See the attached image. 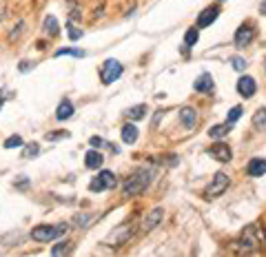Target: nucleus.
Here are the masks:
<instances>
[{
  "label": "nucleus",
  "instance_id": "9",
  "mask_svg": "<svg viewBox=\"0 0 266 257\" xmlns=\"http://www.w3.org/2000/svg\"><path fill=\"white\" fill-rule=\"evenodd\" d=\"M253 38H255V29L249 25V23H244L239 29L235 31V47H239V49H244V47H249L253 42Z\"/></svg>",
  "mask_w": 266,
  "mask_h": 257
},
{
  "label": "nucleus",
  "instance_id": "16",
  "mask_svg": "<svg viewBox=\"0 0 266 257\" xmlns=\"http://www.w3.org/2000/svg\"><path fill=\"white\" fill-rule=\"evenodd\" d=\"M102 162H104V158H102V153L100 151H96V148L86 151V155H84V166L86 168H100L102 166Z\"/></svg>",
  "mask_w": 266,
  "mask_h": 257
},
{
  "label": "nucleus",
  "instance_id": "5",
  "mask_svg": "<svg viewBox=\"0 0 266 257\" xmlns=\"http://www.w3.org/2000/svg\"><path fill=\"white\" fill-rule=\"evenodd\" d=\"M229 184H231L229 175L222 173V171H217L215 175H213V182L206 186V198L213 200V198H217V195H222L226 188H229Z\"/></svg>",
  "mask_w": 266,
  "mask_h": 257
},
{
  "label": "nucleus",
  "instance_id": "34",
  "mask_svg": "<svg viewBox=\"0 0 266 257\" xmlns=\"http://www.w3.org/2000/svg\"><path fill=\"white\" fill-rule=\"evenodd\" d=\"M31 67H33V62H25V60H23V62H20V67H18V69H20V71H29Z\"/></svg>",
  "mask_w": 266,
  "mask_h": 257
},
{
  "label": "nucleus",
  "instance_id": "6",
  "mask_svg": "<svg viewBox=\"0 0 266 257\" xmlns=\"http://www.w3.org/2000/svg\"><path fill=\"white\" fill-rule=\"evenodd\" d=\"M116 184H118V180H116V175H113L111 171H100L98 178L91 180L89 191L100 193V191H106V188H116Z\"/></svg>",
  "mask_w": 266,
  "mask_h": 257
},
{
  "label": "nucleus",
  "instance_id": "22",
  "mask_svg": "<svg viewBox=\"0 0 266 257\" xmlns=\"http://www.w3.org/2000/svg\"><path fill=\"white\" fill-rule=\"evenodd\" d=\"M144 116H146V104H138V106H133V109L129 111V118L131 120H144Z\"/></svg>",
  "mask_w": 266,
  "mask_h": 257
},
{
  "label": "nucleus",
  "instance_id": "30",
  "mask_svg": "<svg viewBox=\"0 0 266 257\" xmlns=\"http://www.w3.org/2000/svg\"><path fill=\"white\" fill-rule=\"evenodd\" d=\"M66 33H69V38H71V40H78L80 36H82V31H78V29H76V25H73L71 20L66 23Z\"/></svg>",
  "mask_w": 266,
  "mask_h": 257
},
{
  "label": "nucleus",
  "instance_id": "19",
  "mask_svg": "<svg viewBox=\"0 0 266 257\" xmlns=\"http://www.w3.org/2000/svg\"><path fill=\"white\" fill-rule=\"evenodd\" d=\"M229 128H231V124L226 122V124H215V126H211L209 128V138H213V140H222L226 133H229Z\"/></svg>",
  "mask_w": 266,
  "mask_h": 257
},
{
  "label": "nucleus",
  "instance_id": "28",
  "mask_svg": "<svg viewBox=\"0 0 266 257\" xmlns=\"http://www.w3.org/2000/svg\"><path fill=\"white\" fill-rule=\"evenodd\" d=\"M71 248H73V244H58L51 248V255H66V253H71Z\"/></svg>",
  "mask_w": 266,
  "mask_h": 257
},
{
  "label": "nucleus",
  "instance_id": "7",
  "mask_svg": "<svg viewBox=\"0 0 266 257\" xmlns=\"http://www.w3.org/2000/svg\"><path fill=\"white\" fill-rule=\"evenodd\" d=\"M136 233V222H124L122 226H118L116 231L109 235V244H124V242L131 240V235Z\"/></svg>",
  "mask_w": 266,
  "mask_h": 257
},
{
  "label": "nucleus",
  "instance_id": "29",
  "mask_svg": "<svg viewBox=\"0 0 266 257\" xmlns=\"http://www.w3.org/2000/svg\"><path fill=\"white\" fill-rule=\"evenodd\" d=\"M18 146H23V138H18V135L5 140V148H18Z\"/></svg>",
  "mask_w": 266,
  "mask_h": 257
},
{
  "label": "nucleus",
  "instance_id": "15",
  "mask_svg": "<svg viewBox=\"0 0 266 257\" xmlns=\"http://www.w3.org/2000/svg\"><path fill=\"white\" fill-rule=\"evenodd\" d=\"M246 173H249L251 178H262V175L266 173V160L253 158V160L249 162V166H246Z\"/></svg>",
  "mask_w": 266,
  "mask_h": 257
},
{
  "label": "nucleus",
  "instance_id": "4",
  "mask_svg": "<svg viewBox=\"0 0 266 257\" xmlns=\"http://www.w3.org/2000/svg\"><path fill=\"white\" fill-rule=\"evenodd\" d=\"M120 76H122V65H120L116 58L104 60V65L100 67V80H102V84H111V82H116V80H118Z\"/></svg>",
  "mask_w": 266,
  "mask_h": 257
},
{
  "label": "nucleus",
  "instance_id": "24",
  "mask_svg": "<svg viewBox=\"0 0 266 257\" xmlns=\"http://www.w3.org/2000/svg\"><path fill=\"white\" fill-rule=\"evenodd\" d=\"M242 113H244V109H242V106H233V109L229 111V116H226V122H229V124H235L237 122V120L239 118H242Z\"/></svg>",
  "mask_w": 266,
  "mask_h": 257
},
{
  "label": "nucleus",
  "instance_id": "17",
  "mask_svg": "<svg viewBox=\"0 0 266 257\" xmlns=\"http://www.w3.org/2000/svg\"><path fill=\"white\" fill-rule=\"evenodd\" d=\"M71 116H73V104L69 102V100H62L56 109V118L58 120H69Z\"/></svg>",
  "mask_w": 266,
  "mask_h": 257
},
{
  "label": "nucleus",
  "instance_id": "13",
  "mask_svg": "<svg viewBox=\"0 0 266 257\" xmlns=\"http://www.w3.org/2000/svg\"><path fill=\"white\" fill-rule=\"evenodd\" d=\"M209 153H211L215 160H219V162H231V158H233L231 146L224 144V142H217V144H213V146L209 148Z\"/></svg>",
  "mask_w": 266,
  "mask_h": 257
},
{
  "label": "nucleus",
  "instance_id": "31",
  "mask_svg": "<svg viewBox=\"0 0 266 257\" xmlns=\"http://www.w3.org/2000/svg\"><path fill=\"white\" fill-rule=\"evenodd\" d=\"M231 65H233V69H235V71L246 69V60L239 58V56H233V58H231Z\"/></svg>",
  "mask_w": 266,
  "mask_h": 257
},
{
  "label": "nucleus",
  "instance_id": "8",
  "mask_svg": "<svg viewBox=\"0 0 266 257\" xmlns=\"http://www.w3.org/2000/svg\"><path fill=\"white\" fill-rule=\"evenodd\" d=\"M162 218H164V208H162V206L153 208V211L144 218L142 226H140V233H151V231H156V228L160 226V222H162Z\"/></svg>",
  "mask_w": 266,
  "mask_h": 257
},
{
  "label": "nucleus",
  "instance_id": "36",
  "mask_svg": "<svg viewBox=\"0 0 266 257\" xmlns=\"http://www.w3.org/2000/svg\"><path fill=\"white\" fill-rule=\"evenodd\" d=\"M262 11H264V13H266V3H264V5H262Z\"/></svg>",
  "mask_w": 266,
  "mask_h": 257
},
{
  "label": "nucleus",
  "instance_id": "21",
  "mask_svg": "<svg viewBox=\"0 0 266 257\" xmlns=\"http://www.w3.org/2000/svg\"><path fill=\"white\" fill-rule=\"evenodd\" d=\"M253 126L259 128V131H262V128H266V109H264V106L255 111V116H253Z\"/></svg>",
  "mask_w": 266,
  "mask_h": 257
},
{
  "label": "nucleus",
  "instance_id": "2",
  "mask_svg": "<svg viewBox=\"0 0 266 257\" xmlns=\"http://www.w3.org/2000/svg\"><path fill=\"white\" fill-rule=\"evenodd\" d=\"M66 233V224H58V226H49V224H40L36 228H31L29 238L38 244H45V242H53L58 238H62Z\"/></svg>",
  "mask_w": 266,
  "mask_h": 257
},
{
  "label": "nucleus",
  "instance_id": "37",
  "mask_svg": "<svg viewBox=\"0 0 266 257\" xmlns=\"http://www.w3.org/2000/svg\"><path fill=\"white\" fill-rule=\"evenodd\" d=\"M264 240H266V228H264Z\"/></svg>",
  "mask_w": 266,
  "mask_h": 257
},
{
  "label": "nucleus",
  "instance_id": "35",
  "mask_svg": "<svg viewBox=\"0 0 266 257\" xmlns=\"http://www.w3.org/2000/svg\"><path fill=\"white\" fill-rule=\"evenodd\" d=\"M104 144V140H100V138H91V146H102Z\"/></svg>",
  "mask_w": 266,
  "mask_h": 257
},
{
  "label": "nucleus",
  "instance_id": "33",
  "mask_svg": "<svg viewBox=\"0 0 266 257\" xmlns=\"http://www.w3.org/2000/svg\"><path fill=\"white\" fill-rule=\"evenodd\" d=\"M89 220H91V215H76V220H73V222H78L76 226H86L84 222H89Z\"/></svg>",
  "mask_w": 266,
  "mask_h": 257
},
{
  "label": "nucleus",
  "instance_id": "10",
  "mask_svg": "<svg viewBox=\"0 0 266 257\" xmlns=\"http://www.w3.org/2000/svg\"><path fill=\"white\" fill-rule=\"evenodd\" d=\"M217 16H219V7L217 5H211V7H206V9L199 13L197 16V29H202V27H209V25H213L217 20Z\"/></svg>",
  "mask_w": 266,
  "mask_h": 257
},
{
  "label": "nucleus",
  "instance_id": "18",
  "mask_svg": "<svg viewBox=\"0 0 266 257\" xmlns=\"http://www.w3.org/2000/svg\"><path fill=\"white\" fill-rule=\"evenodd\" d=\"M138 140V128L133 124H124L122 126V142L124 144H133Z\"/></svg>",
  "mask_w": 266,
  "mask_h": 257
},
{
  "label": "nucleus",
  "instance_id": "3",
  "mask_svg": "<svg viewBox=\"0 0 266 257\" xmlns=\"http://www.w3.org/2000/svg\"><path fill=\"white\" fill-rule=\"evenodd\" d=\"M257 244H259V228H257V224H246L242 228V233H239V248L249 253V251H255Z\"/></svg>",
  "mask_w": 266,
  "mask_h": 257
},
{
  "label": "nucleus",
  "instance_id": "23",
  "mask_svg": "<svg viewBox=\"0 0 266 257\" xmlns=\"http://www.w3.org/2000/svg\"><path fill=\"white\" fill-rule=\"evenodd\" d=\"M197 38H199V31L195 29V27H193V29H189L184 33V45H186V49H189V47H193L197 42Z\"/></svg>",
  "mask_w": 266,
  "mask_h": 257
},
{
  "label": "nucleus",
  "instance_id": "1",
  "mask_svg": "<svg viewBox=\"0 0 266 257\" xmlns=\"http://www.w3.org/2000/svg\"><path fill=\"white\" fill-rule=\"evenodd\" d=\"M153 178H156V168H138V171H133V175H129V178L124 180V195L126 198H133V195H140L144 193L146 188H149V184L153 182Z\"/></svg>",
  "mask_w": 266,
  "mask_h": 257
},
{
  "label": "nucleus",
  "instance_id": "25",
  "mask_svg": "<svg viewBox=\"0 0 266 257\" xmlns=\"http://www.w3.org/2000/svg\"><path fill=\"white\" fill-rule=\"evenodd\" d=\"M56 58H60V56H76V58H82L84 56V51L82 49H58L56 53H53Z\"/></svg>",
  "mask_w": 266,
  "mask_h": 257
},
{
  "label": "nucleus",
  "instance_id": "12",
  "mask_svg": "<svg viewBox=\"0 0 266 257\" xmlns=\"http://www.w3.org/2000/svg\"><path fill=\"white\" fill-rule=\"evenodd\" d=\"M255 91H257V82L251 76H242V78H239V82H237V93H239V96H242V98H251Z\"/></svg>",
  "mask_w": 266,
  "mask_h": 257
},
{
  "label": "nucleus",
  "instance_id": "38",
  "mask_svg": "<svg viewBox=\"0 0 266 257\" xmlns=\"http://www.w3.org/2000/svg\"><path fill=\"white\" fill-rule=\"evenodd\" d=\"M3 102H5V100H0V106H3Z\"/></svg>",
  "mask_w": 266,
  "mask_h": 257
},
{
  "label": "nucleus",
  "instance_id": "27",
  "mask_svg": "<svg viewBox=\"0 0 266 257\" xmlns=\"http://www.w3.org/2000/svg\"><path fill=\"white\" fill-rule=\"evenodd\" d=\"M38 153H40V144H38V142H29V144L25 146V155H27V158H36Z\"/></svg>",
  "mask_w": 266,
  "mask_h": 257
},
{
  "label": "nucleus",
  "instance_id": "11",
  "mask_svg": "<svg viewBox=\"0 0 266 257\" xmlns=\"http://www.w3.org/2000/svg\"><path fill=\"white\" fill-rule=\"evenodd\" d=\"M180 122H182V126H186V131H193L197 124V111L193 106H182L180 109Z\"/></svg>",
  "mask_w": 266,
  "mask_h": 257
},
{
  "label": "nucleus",
  "instance_id": "20",
  "mask_svg": "<svg viewBox=\"0 0 266 257\" xmlns=\"http://www.w3.org/2000/svg\"><path fill=\"white\" fill-rule=\"evenodd\" d=\"M42 27H45V31L49 33V36H58V33H60V25H58L56 16H47Z\"/></svg>",
  "mask_w": 266,
  "mask_h": 257
},
{
  "label": "nucleus",
  "instance_id": "26",
  "mask_svg": "<svg viewBox=\"0 0 266 257\" xmlns=\"http://www.w3.org/2000/svg\"><path fill=\"white\" fill-rule=\"evenodd\" d=\"M25 31V20H20V23L16 25V27H13V31L9 33V42H16V40L20 38V33H23Z\"/></svg>",
  "mask_w": 266,
  "mask_h": 257
},
{
  "label": "nucleus",
  "instance_id": "14",
  "mask_svg": "<svg viewBox=\"0 0 266 257\" xmlns=\"http://www.w3.org/2000/svg\"><path fill=\"white\" fill-rule=\"evenodd\" d=\"M193 89L199 91V93H211L213 91V78L211 73H199L195 78V82H193Z\"/></svg>",
  "mask_w": 266,
  "mask_h": 257
},
{
  "label": "nucleus",
  "instance_id": "32",
  "mask_svg": "<svg viewBox=\"0 0 266 257\" xmlns=\"http://www.w3.org/2000/svg\"><path fill=\"white\" fill-rule=\"evenodd\" d=\"M62 138H69V131H51V133H47V140H49V142H56V140H62Z\"/></svg>",
  "mask_w": 266,
  "mask_h": 257
}]
</instances>
